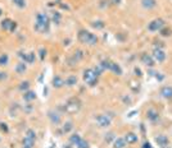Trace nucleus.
Wrapping results in <instances>:
<instances>
[{"mask_svg": "<svg viewBox=\"0 0 172 148\" xmlns=\"http://www.w3.org/2000/svg\"><path fill=\"white\" fill-rule=\"evenodd\" d=\"M25 137H27V138H30V139H34V141H36V139H37L36 132H35L34 129H27V130H26V133H25Z\"/></svg>", "mask_w": 172, "mask_h": 148, "instance_id": "32", "label": "nucleus"}, {"mask_svg": "<svg viewBox=\"0 0 172 148\" xmlns=\"http://www.w3.org/2000/svg\"><path fill=\"white\" fill-rule=\"evenodd\" d=\"M60 19H62L60 13H58V12H53V14H51V20H53V22L57 23V24H59Z\"/></svg>", "mask_w": 172, "mask_h": 148, "instance_id": "33", "label": "nucleus"}, {"mask_svg": "<svg viewBox=\"0 0 172 148\" xmlns=\"http://www.w3.org/2000/svg\"><path fill=\"white\" fill-rule=\"evenodd\" d=\"M76 148H90V144H89V142H88V141L81 139V141L77 143Z\"/></svg>", "mask_w": 172, "mask_h": 148, "instance_id": "35", "label": "nucleus"}, {"mask_svg": "<svg viewBox=\"0 0 172 148\" xmlns=\"http://www.w3.org/2000/svg\"><path fill=\"white\" fill-rule=\"evenodd\" d=\"M77 84V77L76 76H69L66 78V81H64V86L67 87H73Z\"/></svg>", "mask_w": 172, "mask_h": 148, "instance_id": "21", "label": "nucleus"}, {"mask_svg": "<svg viewBox=\"0 0 172 148\" xmlns=\"http://www.w3.org/2000/svg\"><path fill=\"white\" fill-rule=\"evenodd\" d=\"M141 5L144 9H154L157 7V0H141Z\"/></svg>", "mask_w": 172, "mask_h": 148, "instance_id": "19", "label": "nucleus"}, {"mask_svg": "<svg viewBox=\"0 0 172 148\" xmlns=\"http://www.w3.org/2000/svg\"><path fill=\"white\" fill-rule=\"evenodd\" d=\"M114 139H116V137H114V133H107L105 135H104V142L107 143V144H111V143H113L114 142Z\"/></svg>", "mask_w": 172, "mask_h": 148, "instance_id": "29", "label": "nucleus"}, {"mask_svg": "<svg viewBox=\"0 0 172 148\" xmlns=\"http://www.w3.org/2000/svg\"><path fill=\"white\" fill-rule=\"evenodd\" d=\"M165 47V44L160 41H155L154 42V49H163Z\"/></svg>", "mask_w": 172, "mask_h": 148, "instance_id": "41", "label": "nucleus"}, {"mask_svg": "<svg viewBox=\"0 0 172 148\" xmlns=\"http://www.w3.org/2000/svg\"><path fill=\"white\" fill-rule=\"evenodd\" d=\"M99 65L103 68V70H109L111 69V65H112V60H109V59H103L99 63Z\"/></svg>", "mask_w": 172, "mask_h": 148, "instance_id": "26", "label": "nucleus"}, {"mask_svg": "<svg viewBox=\"0 0 172 148\" xmlns=\"http://www.w3.org/2000/svg\"><path fill=\"white\" fill-rule=\"evenodd\" d=\"M8 78V74L5 72H0V81H5Z\"/></svg>", "mask_w": 172, "mask_h": 148, "instance_id": "44", "label": "nucleus"}, {"mask_svg": "<svg viewBox=\"0 0 172 148\" xmlns=\"http://www.w3.org/2000/svg\"><path fill=\"white\" fill-rule=\"evenodd\" d=\"M91 26L94 28H96V29H102V28L105 27V23L103 22V20H94V22L91 23Z\"/></svg>", "mask_w": 172, "mask_h": 148, "instance_id": "34", "label": "nucleus"}, {"mask_svg": "<svg viewBox=\"0 0 172 148\" xmlns=\"http://www.w3.org/2000/svg\"><path fill=\"white\" fill-rule=\"evenodd\" d=\"M26 70H27V64H26V63H23V61H19L18 64L14 67V72H16L17 74H19V76L25 74Z\"/></svg>", "mask_w": 172, "mask_h": 148, "instance_id": "18", "label": "nucleus"}, {"mask_svg": "<svg viewBox=\"0 0 172 148\" xmlns=\"http://www.w3.org/2000/svg\"><path fill=\"white\" fill-rule=\"evenodd\" d=\"M18 58L22 60L26 64H32V63H35V59H36V54L34 51H30V52H25V51H18L17 52Z\"/></svg>", "mask_w": 172, "mask_h": 148, "instance_id": "5", "label": "nucleus"}, {"mask_svg": "<svg viewBox=\"0 0 172 148\" xmlns=\"http://www.w3.org/2000/svg\"><path fill=\"white\" fill-rule=\"evenodd\" d=\"M13 3L18 8H25L26 7V0H13Z\"/></svg>", "mask_w": 172, "mask_h": 148, "instance_id": "39", "label": "nucleus"}, {"mask_svg": "<svg viewBox=\"0 0 172 148\" xmlns=\"http://www.w3.org/2000/svg\"><path fill=\"white\" fill-rule=\"evenodd\" d=\"M159 93H160V96H162L163 98L171 100L172 98V87L171 86H163L162 88H160Z\"/></svg>", "mask_w": 172, "mask_h": 148, "instance_id": "14", "label": "nucleus"}, {"mask_svg": "<svg viewBox=\"0 0 172 148\" xmlns=\"http://www.w3.org/2000/svg\"><path fill=\"white\" fill-rule=\"evenodd\" d=\"M109 72H112L113 74H116V76H122V73H123L121 65L117 64V63H114V61H112V65H111Z\"/></svg>", "mask_w": 172, "mask_h": 148, "instance_id": "20", "label": "nucleus"}, {"mask_svg": "<svg viewBox=\"0 0 172 148\" xmlns=\"http://www.w3.org/2000/svg\"><path fill=\"white\" fill-rule=\"evenodd\" d=\"M163 27H165V20L162 18H157V19H153L148 24V31H150V32H159L160 28Z\"/></svg>", "mask_w": 172, "mask_h": 148, "instance_id": "7", "label": "nucleus"}, {"mask_svg": "<svg viewBox=\"0 0 172 148\" xmlns=\"http://www.w3.org/2000/svg\"><path fill=\"white\" fill-rule=\"evenodd\" d=\"M3 15V10H2V8H0V17Z\"/></svg>", "mask_w": 172, "mask_h": 148, "instance_id": "48", "label": "nucleus"}, {"mask_svg": "<svg viewBox=\"0 0 172 148\" xmlns=\"http://www.w3.org/2000/svg\"><path fill=\"white\" fill-rule=\"evenodd\" d=\"M17 27H18V24H17V22H16V20H13V23H12V27H10V31H9V32H16V29H17Z\"/></svg>", "mask_w": 172, "mask_h": 148, "instance_id": "43", "label": "nucleus"}, {"mask_svg": "<svg viewBox=\"0 0 172 148\" xmlns=\"http://www.w3.org/2000/svg\"><path fill=\"white\" fill-rule=\"evenodd\" d=\"M0 142H2V137H0Z\"/></svg>", "mask_w": 172, "mask_h": 148, "instance_id": "50", "label": "nucleus"}, {"mask_svg": "<svg viewBox=\"0 0 172 148\" xmlns=\"http://www.w3.org/2000/svg\"><path fill=\"white\" fill-rule=\"evenodd\" d=\"M50 27V17L46 13H37L36 15V22H35V31L39 33H46L49 32Z\"/></svg>", "mask_w": 172, "mask_h": 148, "instance_id": "1", "label": "nucleus"}, {"mask_svg": "<svg viewBox=\"0 0 172 148\" xmlns=\"http://www.w3.org/2000/svg\"><path fill=\"white\" fill-rule=\"evenodd\" d=\"M159 35L162 36V37H170L172 35V29L168 28V27H163V28H160Z\"/></svg>", "mask_w": 172, "mask_h": 148, "instance_id": "30", "label": "nucleus"}, {"mask_svg": "<svg viewBox=\"0 0 172 148\" xmlns=\"http://www.w3.org/2000/svg\"><path fill=\"white\" fill-rule=\"evenodd\" d=\"M93 70L95 72V74H96V76H98V77H99V76H102V73L104 72V70H103V68H102L99 64H96V67H94V68H93Z\"/></svg>", "mask_w": 172, "mask_h": 148, "instance_id": "38", "label": "nucleus"}, {"mask_svg": "<svg viewBox=\"0 0 172 148\" xmlns=\"http://www.w3.org/2000/svg\"><path fill=\"white\" fill-rule=\"evenodd\" d=\"M134 73H135V76H137V77H141V76H143L141 69H140V68H137V67L134 68Z\"/></svg>", "mask_w": 172, "mask_h": 148, "instance_id": "42", "label": "nucleus"}, {"mask_svg": "<svg viewBox=\"0 0 172 148\" xmlns=\"http://www.w3.org/2000/svg\"><path fill=\"white\" fill-rule=\"evenodd\" d=\"M51 84L54 88H62L64 86V79L60 76H54L53 77V81H51Z\"/></svg>", "mask_w": 172, "mask_h": 148, "instance_id": "17", "label": "nucleus"}, {"mask_svg": "<svg viewBox=\"0 0 172 148\" xmlns=\"http://www.w3.org/2000/svg\"><path fill=\"white\" fill-rule=\"evenodd\" d=\"M152 56L157 63H163L166 60V52L163 49H153Z\"/></svg>", "mask_w": 172, "mask_h": 148, "instance_id": "10", "label": "nucleus"}, {"mask_svg": "<svg viewBox=\"0 0 172 148\" xmlns=\"http://www.w3.org/2000/svg\"><path fill=\"white\" fill-rule=\"evenodd\" d=\"M39 56H40V60H41V61H44V60H45V56H46V50H45L44 47H41V49L39 50Z\"/></svg>", "mask_w": 172, "mask_h": 148, "instance_id": "37", "label": "nucleus"}, {"mask_svg": "<svg viewBox=\"0 0 172 148\" xmlns=\"http://www.w3.org/2000/svg\"><path fill=\"white\" fill-rule=\"evenodd\" d=\"M32 110H34V107H32V105H30V102H28L27 105H25V106H23V111H25L26 114H30V112H32Z\"/></svg>", "mask_w": 172, "mask_h": 148, "instance_id": "40", "label": "nucleus"}, {"mask_svg": "<svg viewBox=\"0 0 172 148\" xmlns=\"http://www.w3.org/2000/svg\"><path fill=\"white\" fill-rule=\"evenodd\" d=\"M48 119L50 120V123H51L53 125H55V126H58V125L62 123V116H60V114H59L58 111H55V110H49V111H48Z\"/></svg>", "mask_w": 172, "mask_h": 148, "instance_id": "8", "label": "nucleus"}, {"mask_svg": "<svg viewBox=\"0 0 172 148\" xmlns=\"http://www.w3.org/2000/svg\"><path fill=\"white\" fill-rule=\"evenodd\" d=\"M81 109V101L79 98H71L67 101V103L64 105V111H67L69 114H74Z\"/></svg>", "mask_w": 172, "mask_h": 148, "instance_id": "4", "label": "nucleus"}, {"mask_svg": "<svg viewBox=\"0 0 172 148\" xmlns=\"http://www.w3.org/2000/svg\"><path fill=\"white\" fill-rule=\"evenodd\" d=\"M112 144H113V148H126V146H127V143L123 138H116Z\"/></svg>", "mask_w": 172, "mask_h": 148, "instance_id": "23", "label": "nucleus"}, {"mask_svg": "<svg viewBox=\"0 0 172 148\" xmlns=\"http://www.w3.org/2000/svg\"><path fill=\"white\" fill-rule=\"evenodd\" d=\"M111 3L114 4V5H118V4L121 3V0H111Z\"/></svg>", "mask_w": 172, "mask_h": 148, "instance_id": "46", "label": "nucleus"}, {"mask_svg": "<svg viewBox=\"0 0 172 148\" xmlns=\"http://www.w3.org/2000/svg\"><path fill=\"white\" fill-rule=\"evenodd\" d=\"M140 61L143 63L144 65H146L148 68H153L155 65V60L153 59L152 55H149L148 52H143L141 56H140Z\"/></svg>", "mask_w": 172, "mask_h": 148, "instance_id": "9", "label": "nucleus"}, {"mask_svg": "<svg viewBox=\"0 0 172 148\" xmlns=\"http://www.w3.org/2000/svg\"><path fill=\"white\" fill-rule=\"evenodd\" d=\"M35 143H36V141L30 139V138H27V137H25L23 141H22V146L28 147V148H34L35 147Z\"/></svg>", "mask_w": 172, "mask_h": 148, "instance_id": "28", "label": "nucleus"}, {"mask_svg": "<svg viewBox=\"0 0 172 148\" xmlns=\"http://www.w3.org/2000/svg\"><path fill=\"white\" fill-rule=\"evenodd\" d=\"M23 100L26 101V102H32L34 100H36V93H35V91H31V89H28V91H26V92H23Z\"/></svg>", "mask_w": 172, "mask_h": 148, "instance_id": "16", "label": "nucleus"}, {"mask_svg": "<svg viewBox=\"0 0 172 148\" xmlns=\"http://www.w3.org/2000/svg\"><path fill=\"white\" fill-rule=\"evenodd\" d=\"M72 147H73V146H72L71 143H69V144H64V146H63V148H72Z\"/></svg>", "mask_w": 172, "mask_h": 148, "instance_id": "47", "label": "nucleus"}, {"mask_svg": "<svg viewBox=\"0 0 172 148\" xmlns=\"http://www.w3.org/2000/svg\"><path fill=\"white\" fill-rule=\"evenodd\" d=\"M9 64V55L8 54H0V67H7Z\"/></svg>", "mask_w": 172, "mask_h": 148, "instance_id": "27", "label": "nucleus"}, {"mask_svg": "<svg viewBox=\"0 0 172 148\" xmlns=\"http://www.w3.org/2000/svg\"><path fill=\"white\" fill-rule=\"evenodd\" d=\"M0 130L7 134V133L9 132V126H8V124L4 123V121H0Z\"/></svg>", "mask_w": 172, "mask_h": 148, "instance_id": "36", "label": "nucleus"}, {"mask_svg": "<svg viewBox=\"0 0 172 148\" xmlns=\"http://www.w3.org/2000/svg\"><path fill=\"white\" fill-rule=\"evenodd\" d=\"M22 148H28V147H25V146H22Z\"/></svg>", "mask_w": 172, "mask_h": 148, "instance_id": "49", "label": "nucleus"}, {"mask_svg": "<svg viewBox=\"0 0 172 148\" xmlns=\"http://www.w3.org/2000/svg\"><path fill=\"white\" fill-rule=\"evenodd\" d=\"M72 129H73V123L72 121H66L62 126V133L68 134V133L72 132Z\"/></svg>", "mask_w": 172, "mask_h": 148, "instance_id": "25", "label": "nucleus"}, {"mask_svg": "<svg viewBox=\"0 0 172 148\" xmlns=\"http://www.w3.org/2000/svg\"><path fill=\"white\" fill-rule=\"evenodd\" d=\"M77 38L81 44H85V45H90V46H95L98 44V36L89 32L86 29H80L79 33H77Z\"/></svg>", "mask_w": 172, "mask_h": 148, "instance_id": "2", "label": "nucleus"}, {"mask_svg": "<svg viewBox=\"0 0 172 148\" xmlns=\"http://www.w3.org/2000/svg\"><path fill=\"white\" fill-rule=\"evenodd\" d=\"M18 89L21 92H26L30 89V82L28 81H23V82H21L19 83V86H18Z\"/></svg>", "mask_w": 172, "mask_h": 148, "instance_id": "31", "label": "nucleus"}, {"mask_svg": "<svg viewBox=\"0 0 172 148\" xmlns=\"http://www.w3.org/2000/svg\"><path fill=\"white\" fill-rule=\"evenodd\" d=\"M141 148H154V147H153L152 144H150L149 142H145V143L141 146Z\"/></svg>", "mask_w": 172, "mask_h": 148, "instance_id": "45", "label": "nucleus"}, {"mask_svg": "<svg viewBox=\"0 0 172 148\" xmlns=\"http://www.w3.org/2000/svg\"><path fill=\"white\" fill-rule=\"evenodd\" d=\"M84 56H85V54H84L82 50H76V51L73 52V55H72L69 63H79V61H81L84 59Z\"/></svg>", "mask_w": 172, "mask_h": 148, "instance_id": "15", "label": "nucleus"}, {"mask_svg": "<svg viewBox=\"0 0 172 148\" xmlns=\"http://www.w3.org/2000/svg\"><path fill=\"white\" fill-rule=\"evenodd\" d=\"M155 143H157L160 148H167V147H168V143H170L168 137L165 135V134H158V135L155 137Z\"/></svg>", "mask_w": 172, "mask_h": 148, "instance_id": "11", "label": "nucleus"}, {"mask_svg": "<svg viewBox=\"0 0 172 148\" xmlns=\"http://www.w3.org/2000/svg\"><path fill=\"white\" fill-rule=\"evenodd\" d=\"M82 78H84V81L88 83L90 87H94V86H96V84H98V78L99 77L95 74V72L93 70V68H89V69L84 70Z\"/></svg>", "mask_w": 172, "mask_h": 148, "instance_id": "3", "label": "nucleus"}, {"mask_svg": "<svg viewBox=\"0 0 172 148\" xmlns=\"http://www.w3.org/2000/svg\"><path fill=\"white\" fill-rule=\"evenodd\" d=\"M123 139L126 141L127 144H135V143H137V141H139V137H137V134H135V133H132V132H128V133L125 134Z\"/></svg>", "mask_w": 172, "mask_h": 148, "instance_id": "12", "label": "nucleus"}, {"mask_svg": "<svg viewBox=\"0 0 172 148\" xmlns=\"http://www.w3.org/2000/svg\"><path fill=\"white\" fill-rule=\"evenodd\" d=\"M81 139H82V138H81V135H80L79 133H73L72 135H69L68 142H69L72 146H77V143H79Z\"/></svg>", "mask_w": 172, "mask_h": 148, "instance_id": "24", "label": "nucleus"}, {"mask_svg": "<svg viewBox=\"0 0 172 148\" xmlns=\"http://www.w3.org/2000/svg\"><path fill=\"white\" fill-rule=\"evenodd\" d=\"M146 118L149 119V121H152V123H157L159 120V112L154 109H149L146 111Z\"/></svg>", "mask_w": 172, "mask_h": 148, "instance_id": "13", "label": "nucleus"}, {"mask_svg": "<svg viewBox=\"0 0 172 148\" xmlns=\"http://www.w3.org/2000/svg\"><path fill=\"white\" fill-rule=\"evenodd\" d=\"M12 23H13V20L10 19V18H4L2 20V29L7 31V32H9L10 31V27H12Z\"/></svg>", "mask_w": 172, "mask_h": 148, "instance_id": "22", "label": "nucleus"}, {"mask_svg": "<svg viewBox=\"0 0 172 148\" xmlns=\"http://www.w3.org/2000/svg\"><path fill=\"white\" fill-rule=\"evenodd\" d=\"M95 121L100 126V128H108V126H111V124H112V119L107 114L96 115L95 116Z\"/></svg>", "mask_w": 172, "mask_h": 148, "instance_id": "6", "label": "nucleus"}]
</instances>
